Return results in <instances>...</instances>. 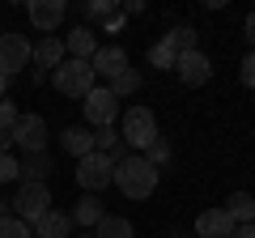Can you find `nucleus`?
Segmentation results:
<instances>
[{"mask_svg":"<svg viewBox=\"0 0 255 238\" xmlns=\"http://www.w3.org/2000/svg\"><path fill=\"white\" fill-rule=\"evenodd\" d=\"M234 234V221L226 209H204L196 217V238H230Z\"/></svg>","mask_w":255,"mask_h":238,"instance_id":"ddd939ff","label":"nucleus"},{"mask_svg":"<svg viewBox=\"0 0 255 238\" xmlns=\"http://www.w3.org/2000/svg\"><path fill=\"white\" fill-rule=\"evenodd\" d=\"M60 145H64V153H73L77 162H81V157L94 153V132H90V128H77V123H73V128H64V132H60Z\"/></svg>","mask_w":255,"mask_h":238,"instance_id":"dca6fc26","label":"nucleus"},{"mask_svg":"<svg viewBox=\"0 0 255 238\" xmlns=\"http://www.w3.org/2000/svg\"><path fill=\"white\" fill-rule=\"evenodd\" d=\"M9 145H13V132H0V153H9Z\"/></svg>","mask_w":255,"mask_h":238,"instance_id":"473e14b6","label":"nucleus"},{"mask_svg":"<svg viewBox=\"0 0 255 238\" xmlns=\"http://www.w3.org/2000/svg\"><path fill=\"white\" fill-rule=\"evenodd\" d=\"M243 85H247V90H255V51L243 55Z\"/></svg>","mask_w":255,"mask_h":238,"instance_id":"c756f323","label":"nucleus"},{"mask_svg":"<svg viewBox=\"0 0 255 238\" xmlns=\"http://www.w3.org/2000/svg\"><path fill=\"white\" fill-rule=\"evenodd\" d=\"M174 60H179V55H174V47L166 43V38H157V43L149 47V64H153V68H170V73H174Z\"/></svg>","mask_w":255,"mask_h":238,"instance_id":"5701e85b","label":"nucleus"},{"mask_svg":"<svg viewBox=\"0 0 255 238\" xmlns=\"http://www.w3.org/2000/svg\"><path fill=\"white\" fill-rule=\"evenodd\" d=\"M64 51L73 55V60H94V51H98V34H94L90 26H73L68 38H64Z\"/></svg>","mask_w":255,"mask_h":238,"instance_id":"4468645a","label":"nucleus"},{"mask_svg":"<svg viewBox=\"0 0 255 238\" xmlns=\"http://www.w3.org/2000/svg\"><path fill=\"white\" fill-rule=\"evenodd\" d=\"M55 166H51V157L47 153H26L17 162V179L21 183H47V174H51Z\"/></svg>","mask_w":255,"mask_h":238,"instance_id":"2eb2a0df","label":"nucleus"},{"mask_svg":"<svg viewBox=\"0 0 255 238\" xmlns=\"http://www.w3.org/2000/svg\"><path fill=\"white\" fill-rule=\"evenodd\" d=\"M68 217H73L77 226H90V230H94L102 217H107V209H102V200H98V196H90V192H85L81 200H77V209L68 213Z\"/></svg>","mask_w":255,"mask_h":238,"instance_id":"6ab92c4d","label":"nucleus"},{"mask_svg":"<svg viewBox=\"0 0 255 238\" xmlns=\"http://www.w3.org/2000/svg\"><path fill=\"white\" fill-rule=\"evenodd\" d=\"M174 73H179L183 85H191V90H196V85H204V81L213 77V60L196 47V51H183L179 60H174Z\"/></svg>","mask_w":255,"mask_h":238,"instance_id":"9d476101","label":"nucleus"},{"mask_svg":"<svg viewBox=\"0 0 255 238\" xmlns=\"http://www.w3.org/2000/svg\"><path fill=\"white\" fill-rule=\"evenodd\" d=\"M77 238H94V230H85V234H77Z\"/></svg>","mask_w":255,"mask_h":238,"instance_id":"c9c22d12","label":"nucleus"},{"mask_svg":"<svg viewBox=\"0 0 255 238\" xmlns=\"http://www.w3.org/2000/svg\"><path fill=\"white\" fill-rule=\"evenodd\" d=\"M251 226H255V217H251Z\"/></svg>","mask_w":255,"mask_h":238,"instance_id":"e433bc0d","label":"nucleus"},{"mask_svg":"<svg viewBox=\"0 0 255 238\" xmlns=\"http://www.w3.org/2000/svg\"><path fill=\"white\" fill-rule=\"evenodd\" d=\"M81 111H85V123H90L94 132H98V128H115V119H119V98L107 90V85H94V90L81 98Z\"/></svg>","mask_w":255,"mask_h":238,"instance_id":"20e7f679","label":"nucleus"},{"mask_svg":"<svg viewBox=\"0 0 255 238\" xmlns=\"http://www.w3.org/2000/svg\"><path fill=\"white\" fill-rule=\"evenodd\" d=\"M51 81H55V90H60L64 98H85V94L98 85V77H94L90 60H64L51 73Z\"/></svg>","mask_w":255,"mask_h":238,"instance_id":"7ed1b4c3","label":"nucleus"},{"mask_svg":"<svg viewBox=\"0 0 255 238\" xmlns=\"http://www.w3.org/2000/svg\"><path fill=\"white\" fill-rule=\"evenodd\" d=\"M9 98V77H0V102Z\"/></svg>","mask_w":255,"mask_h":238,"instance_id":"72a5a7b5","label":"nucleus"},{"mask_svg":"<svg viewBox=\"0 0 255 238\" xmlns=\"http://www.w3.org/2000/svg\"><path fill=\"white\" fill-rule=\"evenodd\" d=\"M13 145H21L26 153H47V119L43 115H21L13 128Z\"/></svg>","mask_w":255,"mask_h":238,"instance_id":"6e6552de","label":"nucleus"},{"mask_svg":"<svg viewBox=\"0 0 255 238\" xmlns=\"http://www.w3.org/2000/svg\"><path fill=\"white\" fill-rule=\"evenodd\" d=\"M17 119H21V111L4 98V102H0V132H13V128H17Z\"/></svg>","mask_w":255,"mask_h":238,"instance_id":"cd10ccee","label":"nucleus"},{"mask_svg":"<svg viewBox=\"0 0 255 238\" xmlns=\"http://www.w3.org/2000/svg\"><path fill=\"white\" fill-rule=\"evenodd\" d=\"M30 51H34V43H30L26 34H4V30H0V77H17L21 68L30 64Z\"/></svg>","mask_w":255,"mask_h":238,"instance_id":"423d86ee","label":"nucleus"},{"mask_svg":"<svg viewBox=\"0 0 255 238\" xmlns=\"http://www.w3.org/2000/svg\"><path fill=\"white\" fill-rule=\"evenodd\" d=\"M47 213H51V192H47V183H21L17 196H13V217H21L26 226H34Z\"/></svg>","mask_w":255,"mask_h":238,"instance_id":"39448f33","label":"nucleus"},{"mask_svg":"<svg viewBox=\"0 0 255 238\" xmlns=\"http://www.w3.org/2000/svg\"><path fill=\"white\" fill-rule=\"evenodd\" d=\"M0 217H9V204H4V200H0Z\"/></svg>","mask_w":255,"mask_h":238,"instance_id":"f704fd0d","label":"nucleus"},{"mask_svg":"<svg viewBox=\"0 0 255 238\" xmlns=\"http://www.w3.org/2000/svg\"><path fill=\"white\" fill-rule=\"evenodd\" d=\"M0 238H34V230L21 217H0Z\"/></svg>","mask_w":255,"mask_h":238,"instance_id":"bb28decb","label":"nucleus"},{"mask_svg":"<svg viewBox=\"0 0 255 238\" xmlns=\"http://www.w3.org/2000/svg\"><path fill=\"white\" fill-rule=\"evenodd\" d=\"M140 157H145V162L153 166V170H162V166L170 162V145H166V136H157V140H153V145H149Z\"/></svg>","mask_w":255,"mask_h":238,"instance_id":"a878e982","label":"nucleus"},{"mask_svg":"<svg viewBox=\"0 0 255 238\" xmlns=\"http://www.w3.org/2000/svg\"><path fill=\"white\" fill-rule=\"evenodd\" d=\"M94 153H107L111 162H124L128 145H124V136H119L115 128H98V132H94Z\"/></svg>","mask_w":255,"mask_h":238,"instance_id":"a211bd4d","label":"nucleus"},{"mask_svg":"<svg viewBox=\"0 0 255 238\" xmlns=\"http://www.w3.org/2000/svg\"><path fill=\"white\" fill-rule=\"evenodd\" d=\"M174 238H179V234H174Z\"/></svg>","mask_w":255,"mask_h":238,"instance_id":"4c0bfd02","label":"nucleus"},{"mask_svg":"<svg viewBox=\"0 0 255 238\" xmlns=\"http://www.w3.org/2000/svg\"><path fill=\"white\" fill-rule=\"evenodd\" d=\"M157 179H162V170H153L140 153H128L124 162H115V179H111V183H115L128 200H149V196L157 192Z\"/></svg>","mask_w":255,"mask_h":238,"instance_id":"f257e3e1","label":"nucleus"},{"mask_svg":"<svg viewBox=\"0 0 255 238\" xmlns=\"http://www.w3.org/2000/svg\"><path fill=\"white\" fill-rule=\"evenodd\" d=\"M94 238H136V230H132V221L128 217H102L98 226H94Z\"/></svg>","mask_w":255,"mask_h":238,"instance_id":"412c9836","label":"nucleus"},{"mask_svg":"<svg viewBox=\"0 0 255 238\" xmlns=\"http://www.w3.org/2000/svg\"><path fill=\"white\" fill-rule=\"evenodd\" d=\"M13 179H17V157L0 153V183H13Z\"/></svg>","mask_w":255,"mask_h":238,"instance_id":"c85d7f7f","label":"nucleus"},{"mask_svg":"<svg viewBox=\"0 0 255 238\" xmlns=\"http://www.w3.org/2000/svg\"><path fill=\"white\" fill-rule=\"evenodd\" d=\"M81 17H90V21H111V17H115V0H85V4H81Z\"/></svg>","mask_w":255,"mask_h":238,"instance_id":"393cba45","label":"nucleus"},{"mask_svg":"<svg viewBox=\"0 0 255 238\" xmlns=\"http://www.w3.org/2000/svg\"><path fill=\"white\" fill-rule=\"evenodd\" d=\"M30 60H34V68H38V73H55V68L64 64V38L43 34V38L34 43V51H30Z\"/></svg>","mask_w":255,"mask_h":238,"instance_id":"f8f14e48","label":"nucleus"},{"mask_svg":"<svg viewBox=\"0 0 255 238\" xmlns=\"http://www.w3.org/2000/svg\"><path fill=\"white\" fill-rule=\"evenodd\" d=\"M162 38L174 47V55H183V51H196V38H200V34H196L191 26H174V30H166Z\"/></svg>","mask_w":255,"mask_h":238,"instance_id":"4be33fe9","label":"nucleus"},{"mask_svg":"<svg viewBox=\"0 0 255 238\" xmlns=\"http://www.w3.org/2000/svg\"><path fill=\"white\" fill-rule=\"evenodd\" d=\"M111 179H115V162H111L107 153H90V157L77 162V183L90 196H98L102 187H111Z\"/></svg>","mask_w":255,"mask_h":238,"instance_id":"0eeeda50","label":"nucleus"},{"mask_svg":"<svg viewBox=\"0 0 255 238\" xmlns=\"http://www.w3.org/2000/svg\"><path fill=\"white\" fill-rule=\"evenodd\" d=\"M26 13H30V21H34V30L51 34V30L64 26V17H68V4H64V0H30Z\"/></svg>","mask_w":255,"mask_h":238,"instance_id":"9b49d317","label":"nucleus"},{"mask_svg":"<svg viewBox=\"0 0 255 238\" xmlns=\"http://www.w3.org/2000/svg\"><path fill=\"white\" fill-rule=\"evenodd\" d=\"M107 90L115 94V98H128V94H136V90H140V73H136V68H128V73H119L115 81L107 85Z\"/></svg>","mask_w":255,"mask_h":238,"instance_id":"b1692460","label":"nucleus"},{"mask_svg":"<svg viewBox=\"0 0 255 238\" xmlns=\"http://www.w3.org/2000/svg\"><path fill=\"white\" fill-rule=\"evenodd\" d=\"M243 34H247V43H251V51H255V9L247 13V21H243Z\"/></svg>","mask_w":255,"mask_h":238,"instance_id":"7c9ffc66","label":"nucleus"},{"mask_svg":"<svg viewBox=\"0 0 255 238\" xmlns=\"http://www.w3.org/2000/svg\"><path fill=\"white\" fill-rule=\"evenodd\" d=\"M230 238H255V226H234V234Z\"/></svg>","mask_w":255,"mask_h":238,"instance_id":"2f4dec72","label":"nucleus"},{"mask_svg":"<svg viewBox=\"0 0 255 238\" xmlns=\"http://www.w3.org/2000/svg\"><path fill=\"white\" fill-rule=\"evenodd\" d=\"M119 136H124V145L132 149V153H145V149L162 136V132H157V115H153L149 107H128V111H124V128H119Z\"/></svg>","mask_w":255,"mask_h":238,"instance_id":"f03ea898","label":"nucleus"},{"mask_svg":"<svg viewBox=\"0 0 255 238\" xmlns=\"http://www.w3.org/2000/svg\"><path fill=\"white\" fill-rule=\"evenodd\" d=\"M90 68H94V77H107V85H111L119 73H128V51H124L119 43H98Z\"/></svg>","mask_w":255,"mask_h":238,"instance_id":"1a4fd4ad","label":"nucleus"},{"mask_svg":"<svg viewBox=\"0 0 255 238\" xmlns=\"http://www.w3.org/2000/svg\"><path fill=\"white\" fill-rule=\"evenodd\" d=\"M30 230H34L38 238H73V217H68V213H60V209H51L43 221H34Z\"/></svg>","mask_w":255,"mask_h":238,"instance_id":"f3484780","label":"nucleus"},{"mask_svg":"<svg viewBox=\"0 0 255 238\" xmlns=\"http://www.w3.org/2000/svg\"><path fill=\"white\" fill-rule=\"evenodd\" d=\"M221 209L230 213V221H234V226H251V217H255V196H251V192H234Z\"/></svg>","mask_w":255,"mask_h":238,"instance_id":"aec40b11","label":"nucleus"}]
</instances>
